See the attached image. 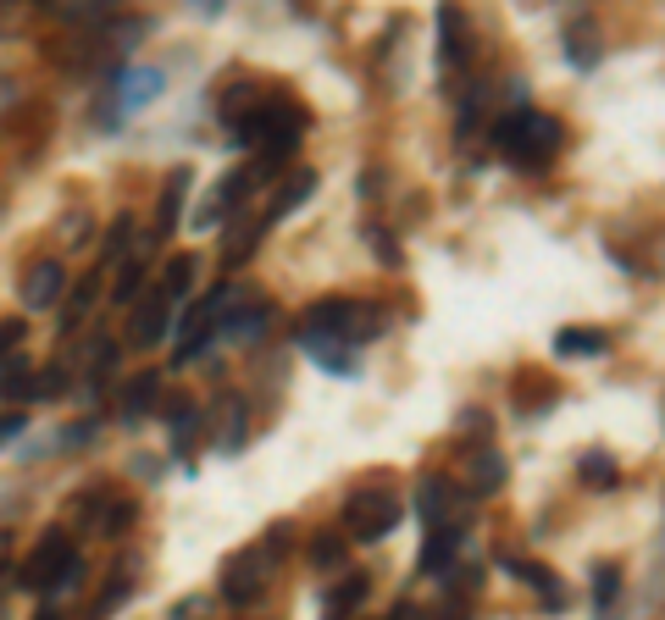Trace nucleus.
I'll return each mask as SVG.
<instances>
[{
	"label": "nucleus",
	"mask_w": 665,
	"mask_h": 620,
	"mask_svg": "<svg viewBox=\"0 0 665 620\" xmlns=\"http://www.w3.org/2000/svg\"><path fill=\"white\" fill-rule=\"evenodd\" d=\"M378 327H383V311L378 305H361V300H316L310 311H305V322H299V338L310 344V349H321V344H367V338H378Z\"/></svg>",
	"instance_id": "obj_1"
},
{
	"label": "nucleus",
	"mask_w": 665,
	"mask_h": 620,
	"mask_svg": "<svg viewBox=\"0 0 665 620\" xmlns=\"http://www.w3.org/2000/svg\"><path fill=\"white\" fill-rule=\"evenodd\" d=\"M283 548H288V526H272L261 543L228 554V565H222V598H228V603H255V598L266 592V581H272Z\"/></svg>",
	"instance_id": "obj_2"
},
{
	"label": "nucleus",
	"mask_w": 665,
	"mask_h": 620,
	"mask_svg": "<svg viewBox=\"0 0 665 620\" xmlns=\"http://www.w3.org/2000/svg\"><path fill=\"white\" fill-rule=\"evenodd\" d=\"M494 139H499V150H505L510 161L543 167V161L560 150V123L543 117V112H532V106H521V112H510L505 123H494Z\"/></svg>",
	"instance_id": "obj_3"
},
{
	"label": "nucleus",
	"mask_w": 665,
	"mask_h": 620,
	"mask_svg": "<svg viewBox=\"0 0 665 620\" xmlns=\"http://www.w3.org/2000/svg\"><path fill=\"white\" fill-rule=\"evenodd\" d=\"M400 515H405L400 493H389V487H356V493L345 498V537L378 543V537H389V532L400 526Z\"/></svg>",
	"instance_id": "obj_4"
},
{
	"label": "nucleus",
	"mask_w": 665,
	"mask_h": 620,
	"mask_svg": "<svg viewBox=\"0 0 665 620\" xmlns=\"http://www.w3.org/2000/svg\"><path fill=\"white\" fill-rule=\"evenodd\" d=\"M73 565H78L73 532H67V526H51V532L29 548V559H23V570H18V587H23V592H51Z\"/></svg>",
	"instance_id": "obj_5"
},
{
	"label": "nucleus",
	"mask_w": 665,
	"mask_h": 620,
	"mask_svg": "<svg viewBox=\"0 0 665 620\" xmlns=\"http://www.w3.org/2000/svg\"><path fill=\"white\" fill-rule=\"evenodd\" d=\"M228 305H233V288L222 283V288H211L205 300H194V305L183 311V344H178V360H172V366H189V360L205 349V338H211V333H222Z\"/></svg>",
	"instance_id": "obj_6"
},
{
	"label": "nucleus",
	"mask_w": 665,
	"mask_h": 620,
	"mask_svg": "<svg viewBox=\"0 0 665 620\" xmlns=\"http://www.w3.org/2000/svg\"><path fill=\"white\" fill-rule=\"evenodd\" d=\"M73 521L89 526L95 537H112V532H123L134 521V498H112L106 487H84V498L73 504Z\"/></svg>",
	"instance_id": "obj_7"
},
{
	"label": "nucleus",
	"mask_w": 665,
	"mask_h": 620,
	"mask_svg": "<svg viewBox=\"0 0 665 620\" xmlns=\"http://www.w3.org/2000/svg\"><path fill=\"white\" fill-rule=\"evenodd\" d=\"M167 333H172V300H167V294H161V283H156L150 294H139V300H134L128 344H134V349H156Z\"/></svg>",
	"instance_id": "obj_8"
},
{
	"label": "nucleus",
	"mask_w": 665,
	"mask_h": 620,
	"mask_svg": "<svg viewBox=\"0 0 665 620\" xmlns=\"http://www.w3.org/2000/svg\"><path fill=\"white\" fill-rule=\"evenodd\" d=\"M461 504L466 493L450 482V476H422V493H416V509L428 521V532H444V526H461Z\"/></svg>",
	"instance_id": "obj_9"
},
{
	"label": "nucleus",
	"mask_w": 665,
	"mask_h": 620,
	"mask_svg": "<svg viewBox=\"0 0 665 620\" xmlns=\"http://www.w3.org/2000/svg\"><path fill=\"white\" fill-rule=\"evenodd\" d=\"M62 283H67V266H62V261H34V266L23 272V283H18L23 311H51L56 294H62Z\"/></svg>",
	"instance_id": "obj_10"
},
{
	"label": "nucleus",
	"mask_w": 665,
	"mask_h": 620,
	"mask_svg": "<svg viewBox=\"0 0 665 620\" xmlns=\"http://www.w3.org/2000/svg\"><path fill=\"white\" fill-rule=\"evenodd\" d=\"M156 399H161V371H156V366H150V371H134V377L123 382V393H117L123 421H145V416L156 410Z\"/></svg>",
	"instance_id": "obj_11"
},
{
	"label": "nucleus",
	"mask_w": 665,
	"mask_h": 620,
	"mask_svg": "<svg viewBox=\"0 0 665 620\" xmlns=\"http://www.w3.org/2000/svg\"><path fill=\"white\" fill-rule=\"evenodd\" d=\"M372 598V576H345L339 587H327V598H321V620H350L361 603Z\"/></svg>",
	"instance_id": "obj_12"
},
{
	"label": "nucleus",
	"mask_w": 665,
	"mask_h": 620,
	"mask_svg": "<svg viewBox=\"0 0 665 620\" xmlns=\"http://www.w3.org/2000/svg\"><path fill=\"white\" fill-rule=\"evenodd\" d=\"M310 195H316V172H288V178L277 183V195H272V206H266L261 228H272V222H283L288 211H299Z\"/></svg>",
	"instance_id": "obj_13"
},
{
	"label": "nucleus",
	"mask_w": 665,
	"mask_h": 620,
	"mask_svg": "<svg viewBox=\"0 0 665 620\" xmlns=\"http://www.w3.org/2000/svg\"><path fill=\"white\" fill-rule=\"evenodd\" d=\"M499 482H505V460L494 454V449H466V493H477V498H488V493H499Z\"/></svg>",
	"instance_id": "obj_14"
},
{
	"label": "nucleus",
	"mask_w": 665,
	"mask_h": 620,
	"mask_svg": "<svg viewBox=\"0 0 665 620\" xmlns=\"http://www.w3.org/2000/svg\"><path fill=\"white\" fill-rule=\"evenodd\" d=\"M266 322H272V305H266V300H250V305H228L222 333L239 338V344H255V338L266 333Z\"/></svg>",
	"instance_id": "obj_15"
},
{
	"label": "nucleus",
	"mask_w": 665,
	"mask_h": 620,
	"mask_svg": "<svg viewBox=\"0 0 665 620\" xmlns=\"http://www.w3.org/2000/svg\"><path fill=\"white\" fill-rule=\"evenodd\" d=\"M455 554H461V526L433 532V537L422 543V554H416V576H439V570H450Z\"/></svg>",
	"instance_id": "obj_16"
},
{
	"label": "nucleus",
	"mask_w": 665,
	"mask_h": 620,
	"mask_svg": "<svg viewBox=\"0 0 665 620\" xmlns=\"http://www.w3.org/2000/svg\"><path fill=\"white\" fill-rule=\"evenodd\" d=\"M183 195H189V172H172V178H167V189H161V211H156V228H150V239H156V244H167V239L178 233V211H183Z\"/></svg>",
	"instance_id": "obj_17"
},
{
	"label": "nucleus",
	"mask_w": 665,
	"mask_h": 620,
	"mask_svg": "<svg viewBox=\"0 0 665 620\" xmlns=\"http://www.w3.org/2000/svg\"><path fill=\"white\" fill-rule=\"evenodd\" d=\"M244 432H250L244 399H217V449H222V454H239Z\"/></svg>",
	"instance_id": "obj_18"
},
{
	"label": "nucleus",
	"mask_w": 665,
	"mask_h": 620,
	"mask_svg": "<svg viewBox=\"0 0 665 620\" xmlns=\"http://www.w3.org/2000/svg\"><path fill=\"white\" fill-rule=\"evenodd\" d=\"M499 565H505L510 576H521L527 587H538V592H543V603H566V592H560V581H555V570H549V565H538V559H516V554H505Z\"/></svg>",
	"instance_id": "obj_19"
},
{
	"label": "nucleus",
	"mask_w": 665,
	"mask_h": 620,
	"mask_svg": "<svg viewBox=\"0 0 665 620\" xmlns=\"http://www.w3.org/2000/svg\"><path fill=\"white\" fill-rule=\"evenodd\" d=\"M167 427H172V449L189 454V449H194V432H200V404H194V399L167 404Z\"/></svg>",
	"instance_id": "obj_20"
},
{
	"label": "nucleus",
	"mask_w": 665,
	"mask_h": 620,
	"mask_svg": "<svg viewBox=\"0 0 665 620\" xmlns=\"http://www.w3.org/2000/svg\"><path fill=\"white\" fill-rule=\"evenodd\" d=\"M610 338L604 333H588V327H560L555 333V355H604Z\"/></svg>",
	"instance_id": "obj_21"
},
{
	"label": "nucleus",
	"mask_w": 665,
	"mask_h": 620,
	"mask_svg": "<svg viewBox=\"0 0 665 620\" xmlns=\"http://www.w3.org/2000/svg\"><path fill=\"white\" fill-rule=\"evenodd\" d=\"M34 377H40V371H29V366H23V355H18L7 371H0V399H7V404L34 399Z\"/></svg>",
	"instance_id": "obj_22"
},
{
	"label": "nucleus",
	"mask_w": 665,
	"mask_h": 620,
	"mask_svg": "<svg viewBox=\"0 0 665 620\" xmlns=\"http://www.w3.org/2000/svg\"><path fill=\"white\" fill-rule=\"evenodd\" d=\"M439 45H444V62H450V67L466 56V29H461V12H455V7L439 12Z\"/></svg>",
	"instance_id": "obj_23"
},
{
	"label": "nucleus",
	"mask_w": 665,
	"mask_h": 620,
	"mask_svg": "<svg viewBox=\"0 0 665 620\" xmlns=\"http://www.w3.org/2000/svg\"><path fill=\"white\" fill-rule=\"evenodd\" d=\"M139 288H145V261H139V255H128V261L117 266V277H112V300H117V305H134V300H139Z\"/></svg>",
	"instance_id": "obj_24"
},
{
	"label": "nucleus",
	"mask_w": 665,
	"mask_h": 620,
	"mask_svg": "<svg viewBox=\"0 0 665 620\" xmlns=\"http://www.w3.org/2000/svg\"><path fill=\"white\" fill-rule=\"evenodd\" d=\"M566 45H571V62H577V67H593V62H599V40H593L588 18L566 23Z\"/></svg>",
	"instance_id": "obj_25"
},
{
	"label": "nucleus",
	"mask_w": 665,
	"mask_h": 620,
	"mask_svg": "<svg viewBox=\"0 0 665 620\" xmlns=\"http://www.w3.org/2000/svg\"><path fill=\"white\" fill-rule=\"evenodd\" d=\"M255 239H261V222H233V228H228V239H222V261H228V266H239V261L255 250Z\"/></svg>",
	"instance_id": "obj_26"
},
{
	"label": "nucleus",
	"mask_w": 665,
	"mask_h": 620,
	"mask_svg": "<svg viewBox=\"0 0 665 620\" xmlns=\"http://www.w3.org/2000/svg\"><path fill=\"white\" fill-rule=\"evenodd\" d=\"M128 244H134V217H117L112 239H106V255H101V272H117L128 261Z\"/></svg>",
	"instance_id": "obj_27"
},
{
	"label": "nucleus",
	"mask_w": 665,
	"mask_h": 620,
	"mask_svg": "<svg viewBox=\"0 0 665 620\" xmlns=\"http://www.w3.org/2000/svg\"><path fill=\"white\" fill-rule=\"evenodd\" d=\"M194 272H200L194 255H172V266H167V277H161V294H167V300H183V294L194 288Z\"/></svg>",
	"instance_id": "obj_28"
},
{
	"label": "nucleus",
	"mask_w": 665,
	"mask_h": 620,
	"mask_svg": "<svg viewBox=\"0 0 665 620\" xmlns=\"http://www.w3.org/2000/svg\"><path fill=\"white\" fill-rule=\"evenodd\" d=\"M310 565H316V570L345 565V532H316V537H310Z\"/></svg>",
	"instance_id": "obj_29"
},
{
	"label": "nucleus",
	"mask_w": 665,
	"mask_h": 620,
	"mask_svg": "<svg viewBox=\"0 0 665 620\" xmlns=\"http://www.w3.org/2000/svg\"><path fill=\"white\" fill-rule=\"evenodd\" d=\"M577 476H582L588 487H610V482L621 476V465H615L610 454H582V465H577Z\"/></svg>",
	"instance_id": "obj_30"
},
{
	"label": "nucleus",
	"mask_w": 665,
	"mask_h": 620,
	"mask_svg": "<svg viewBox=\"0 0 665 620\" xmlns=\"http://www.w3.org/2000/svg\"><path fill=\"white\" fill-rule=\"evenodd\" d=\"M615 592H621V565H615V559L593 565V603H599V609H610V603H615Z\"/></svg>",
	"instance_id": "obj_31"
},
{
	"label": "nucleus",
	"mask_w": 665,
	"mask_h": 620,
	"mask_svg": "<svg viewBox=\"0 0 665 620\" xmlns=\"http://www.w3.org/2000/svg\"><path fill=\"white\" fill-rule=\"evenodd\" d=\"M156 90H161V73H128V78H123V106L134 112V106H145Z\"/></svg>",
	"instance_id": "obj_32"
},
{
	"label": "nucleus",
	"mask_w": 665,
	"mask_h": 620,
	"mask_svg": "<svg viewBox=\"0 0 665 620\" xmlns=\"http://www.w3.org/2000/svg\"><path fill=\"white\" fill-rule=\"evenodd\" d=\"M23 338H29V322H23V316H7V322H0V366L23 355Z\"/></svg>",
	"instance_id": "obj_33"
},
{
	"label": "nucleus",
	"mask_w": 665,
	"mask_h": 620,
	"mask_svg": "<svg viewBox=\"0 0 665 620\" xmlns=\"http://www.w3.org/2000/svg\"><path fill=\"white\" fill-rule=\"evenodd\" d=\"M95 288H101V277H84V283H78V294H73V305H67V316H62V327H78V322H84V311H89V300H95Z\"/></svg>",
	"instance_id": "obj_34"
},
{
	"label": "nucleus",
	"mask_w": 665,
	"mask_h": 620,
	"mask_svg": "<svg viewBox=\"0 0 665 620\" xmlns=\"http://www.w3.org/2000/svg\"><path fill=\"white\" fill-rule=\"evenodd\" d=\"M62 388H67V371H62V366H51V371L34 377V399H51V393H62Z\"/></svg>",
	"instance_id": "obj_35"
},
{
	"label": "nucleus",
	"mask_w": 665,
	"mask_h": 620,
	"mask_svg": "<svg viewBox=\"0 0 665 620\" xmlns=\"http://www.w3.org/2000/svg\"><path fill=\"white\" fill-rule=\"evenodd\" d=\"M18 432H23V410H7V416H0V443L18 438Z\"/></svg>",
	"instance_id": "obj_36"
},
{
	"label": "nucleus",
	"mask_w": 665,
	"mask_h": 620,
	"mask_svg": "<svg viewBox=\"0 0 665 620\" xmlns=\"http://www.w3.org/2000/svg\"><path fill=\"white\" fill-rule=\"evenodd\" d=\"M7 565H12V532H0V576H7Z\"/></svg>",
	"instance_id": "obj_37"
},
{
	"label": "nucleus",
	"mask_w": 665,
	"mask_h": 620,
	"mask_svg": "<svg viewBox=\"0 0 665 620\" xmlns=\"http://www.w3.org/2000/svg\"><path fill=\"white\" fill-rule=\"evenodd\" d=\"M40 620H56V609H45V614H40Z\"/></svg>",
	"instance_id": "obj_38"
}]
</instances>
